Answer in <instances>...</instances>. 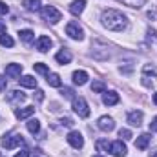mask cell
<instances>
[{
	"label": "cell",
	"instance_id": "1",
	"mask_svg": "<svg viewBox=\"0 0 157 157\" xmlns=\"http://www.w3.org/2000/svg\"><path fill=\"white\" fill-rule=\"evenodd\" d=\"M101 20H102V26L108 28L110 31H122V29L128 26L126 15H122L117 9H108V11H104L102 17H101Z\"/></svg>",
	"mask_w": 157,
	"mask_h": 157
},
{
	"label": "cell",
	"instance_id": "2",
	"mask_svg": "<svg viewBox=\"0 0 157 157\" xmlns=\"http://www.w3.org/2000/svg\"><path fill=\"white\" fill-rule=\"evenodd\" d=\"M20 144H24V139H22V135H18V133H7V135L2 137V146H4L6 150H13V148H17V146H20Z\"/></svg>",
	"mask_w": 157,
	"mask_h": 157
},
{
	"label": "cell",
	"instance_id": "3",
	"mask_svg": "<svg viewBox=\"0 0 157 157\" xmlns=\"http://www.w3.org/2000/svg\"><path fill=\"white\" fill-rule=\"evenodd\" d=\"M73 112L82 119L90 117V106H88V102H86L84 97H75L73 99Z\"/></svg>",
	"mask_w": 157,
	"mask_h": 157
},
{
	"label": "cell",
	"instance_id": "4",
	"mask_svg": "<svg viewBox=\"0 0 157 157\" xmlns=\"http://www.w3.org/2000/svg\"><path fill=\"white\" fill-rule=\"evenodd\" d=\"M42 17H44L48 22H51V24H57L59 20H62V13H60L59 9H55L53 6L42 7Z\"/></svg>",
	"mask_w": 157,
	"mask_h": 157
},
{
	"label": "cell",
	"instance_id": "5",
	"mask_svg": "<svg viewBox=\"0 0 157 157\" xmlns=\"http://www.w3.org/2000/svg\"><path fill=\"white\" fill-rule=\"evenodd\" d=\"M66 35H68L70 39H73V40H82L84 39V31H82V28L78 26L77 22H70V24L66 26Z\"/></svg>",
	"mask_w": 157,
	"mask_h": 157
},
{
	"label": "cell",
	"instance_id": "6",
	"mask_svg": "<svg viewBox=\"0 0 157 157\" xmlns=\"http://www.w3.org/2000/svg\"><path fill=\"white\" fill-rule=\"evenodd\" d=\"M66 139H68V143H70L75 150H80V148L84 146V137H82L80 132H70Z\"/></svg>",
	"mask_w": 157,
	"mask_h": 157
},
{
	"label": "cell",
	"instance_id": "7",
	"mask_svg": "<svg viewBox=\"0 0 157 157\" xmlns=\"http://www.w3.org/2000/svg\"><path fill=\"white\" fill-rule=\"evenodd\" d=\"M110 152H112L113 157H124L128 154V148H126V144L122 141H115V143L110 144Z\"/></svg>",
	"mask_w": 157,
	"mask_h": 157
},
{
	"label": "cell",
	"instance_id": "8",
	"mask_svg": "<svg viewBox=\"0 0 157 157\" xmlns=\"http://www.w3.org/2000/svg\"><path fill=\"white\" fill-rule=\"evenodd\" d=\"M97 126L102 130V132H112L113 128H115V122H113V119L108 117V115H102V117L97 121Z\"/></svg>",
	"mask_w": 157,
	"mask_h": 157
},
{
	"label": "cell",
	"instance_id": "9",
	"mask_svg": "<svg viewBox=\"0 0 157 157\" xmlns=\"http://www.w3.org/2000/svg\"><path fill=\"white\" fill-rule=\"evenodd\" d=\"M55 60H57L59 64H70V62H71V53H70V49L62 48V49L55 55Z\"/></svg>",
	"mask_w": 157,
	"mask_h": 157
},
{
	"label": "cell",
	"instance_id": "10",
	"mask_svg": "<svg viewBox=\"0 0 157 157\" xmlns=\"http://www.w3.org/2000/svg\"><path fill=\"white\" fill-rule=\"evenodd\" d=\"M150 141H152V135H150V133H143V135L137 137V141H135V148H137V150H146L148 144H150Z\"/></svg>",
	"mask_w": 157,
	"mask_h": 157
},
{
	"label": "cell",
	"instance_id": "11",
	"mask_svg": "<svg viewBox=\"0 0 157 157\" xmlns=\"http://www.w3.org/2000/svg\"><path fill=\"white\" fill-rule=\"evenodd\" d=\"M102 102H104L106 106H115L119 102V93H115V91H104Z\"/></svg>",
	"mask_w": 157,
	"mask_h": 157
},
{
	"label": "cell",
	"instance_id": "12",
	"mask_svg": "<svg viewBox=\"0 0 157 157\" xmlns=\"http://www.w3.org/2000/svg\"><path fill=\"white\" fill-rule=\"evenodd\" d=\"M51 39L49 37H46V35H42V37H39V40H37V49H39L40 53H46L49 48H51Z\"/></svg>",
	"mask_w": 157,
	"mask_h": 157
},
{
	"label": "cell",
	"instance_id": "13",
	"mask_svg": "<svg viewBox=\"0 0 157 157\" xmlns=\"http://www.w3.org/2000/svg\"><path fill=\"white\" fill-rule=\"evenodd\" d=\"M33 113H35V108H33V106L17 108V110H15V115H17V119H28V117H31Z\"/></svg>",
	"mask_w": 157,
	"mask_h": 157
},
{
	"label": "cell",
	"instance_id": "14",
	"mask_svg": "<svg viewBox=\"0 0 157 157\" xmlns=\"http://www.w3.org/2000/svg\"><path fill=\"white\" fill-rule=\"evenodd\" d=\"M128 122L132 126H141V122H143V112H139V110L130 112L128 113Z\"/></svg>",
	"mask_w": 157,
	"mask_h": 157
},
{
	"label": "cell",
	"instance_id": "15",
	"mask_svg": "<svg viewBox=\"0 0 157 157\" xmlns=\"http://www.w3.org/2000/svg\"><path fill=\"white\" fill-rule=\"evenodd\" d=\"M22 73V64H9L6 66V75L7 77H20Z\"/></svg>",
	"mask_w": 157,
	"mask_h": 157
},
{
	"label": "cell",
	"instance_id": "16",
	"mask_svg": "<svg viewBox=\"0 0 157 157\" xmlns=\"http://www.w3.org/2000/svg\"><path fill=\"white\" fill-rule=\"evenodd\" d=\"M84 7H86V0H73V2L70 4V11H71L73 15H80V13L84 11Z\"/></svg>",
	"mask_w": 157,
	"mask_h": 157
},
{
	"label": "cell",
	"instance_id": "17",
	"mask_svg": "<svg viewBox=\"0 0 157 157\" xmlns=\"http://www.w3.org/2000/svg\"><path fill=\"white\" fill-rule=\"evenodd\" d=\"M73 82L78 84V86H84V84L88 82V73H86L84 70H77V71H73Z\"/></svg>",
	"mask_w": 157,
	"mask_h": 157
},
{
	"label": "cell",
	"instance_id": "18",
	"mask_svg": "<svg viewBox=\"0 0 157 157\" xmlns=\"http://www.w3.org/2000/svg\"><path fill=\"white\" fill-rule=\"evenodd\" d=\"M18 82L24 88H37V78L33 77V75H24V77L18 78Z\"/></svg>",
	"mask_w": 157,
	"mask_h": 157
},
{
	"label": "cell",
	"instance_id": "19",
	"mask_svg": "<svg viewBox=\"0 0 157 157\" xmlns=\"http://www.w3.org/2000/svg\"><path fill=\"white\" fill-rule=\"evenodd\" d=\"M46 80H48V84H49L51 88H60V86H62V80H60V75H59V73H48Z\"/></svg>",
	"mask_w": 157,
	"mask_h": 157
},
{
	"label": "cell",
	"instance_id": "20",
	"mask_svg": "<svg viewBox=\"0 0 157 157\" xmlns=\"http://www.w3.org/2000/svg\"><path fill=\"white\" fill-rule=\"evenodd\" d=\"M24 9L28 11H39L40 9V0H22Z\"/></svg>",
	"mask_w": 157,
	"mask_h": 157
},
{
	"label": "cell",
	"instance_id": "21",
	"mask_svg": "<svg viewBox=\"0 0 157 157\" xmlns=\"http://www.w3.org/2000/svg\"><path fill=\"white\" fill-rule=\"evenodd\" d=\"M18 35H20L22 42H26V44H31L33 39H35V33H33L31 29H20V31H18Z\"/></svg>",
	"mask_w": 157,
	"mask_h": 157
},
{
	"label": "cell",
	"instance_id": "22",
	"mask_svg": "<svg viewBox=\"0 0 157 157\" xmlns=\"http://www.w3.org/2000/svg\"><path fill=\"white\" fill-rule=\"evenodd\" d=\"M7 99H9V102H15V101H18V102H22V101H26V95L22 93V91H9V95H7Z\"/></svg>",
	"mask_w": 157,
	"mask_h": 157
},
{
	"label": "cell",
	"instance_id": "23",
	"mask_svg": "<svg viewBox=\"0 0 157 157\" xmlns=\"http://www.w3.org/2000/svg\"><path fill=\"white\" fill-rule=\"evenodd\" d=\"M28 130H29V133H39L40 132V122L37 121V119H29L28 121Z\"/></svg>",
	"mask_w": 157,
	"mask_h": 157
},
{
	"label": "cell",
	"instance_id": "24",
	"mask_svg": "<svg viewBox=\"0 0 157 157\" xmlns=\"http://www.w3.org/2000/svg\"><path fill=\"white\" fill-rule=\"evenodd\" d=\"M91 91L93 93H104L106 91V84L101 82V80H95V82H91Z\"/></svg>",
	"mask_w": 157,
	"mask_h": 157
},
{
	"label": "cell",
	"instance_id": "25",
	"mask_svg": "<svg viewBox=\"0 0 157 157\" xmlns=\"http://www.w3.org/2000/svg\"><path fill=\"white\" fill-rule=\"evenodd\" d=\"M0 44L6 46V48H13L15 46V40L11 39L7 33H0Z\"/></svg>",
	"mask_w": 157,
	"mask_h": 157
},
{
	"label": "cell",
	"instance_id": "26",
	"mask_svg": "<svg viewBox=\"0 0 157 157\" xmlns=\"http://www.w3.org/2000/svg\"><path fill=\"white\" fill-rule=\"evenodd\" d=\"M122 4H126V6H130V7H143L144 4H146V0H121Z\"/></svg>",
	"mask_w": 157,
	"mask_h": 157
},
{
	"label": "cell",
	"instance_id": "27",
	"mask_svg": "<svg viewBox=\"0 0 157 157\" xmlns=\"http://www.w3.org/2000/svg\"><path fill=\"white\" fill-rule=\"evenodd\" d=\"M110 144L112 143H108V141H97V150L99 152H108L110 150Z\"/></svg>",
	"mask_w": 157,
	"mask_h": 157
},
{
	"label": "cell",
	"instance_id": "28",
	"mask_svg": "<svg viewBox=\"0 0 157 157\" xmlns=\"http://www.w3.org/2000/svg\"><path fill=\"white\" fill-rule=\"evenodd\" d=\"M33 68H35V71H37V73H48V66H46V64H42V62L33 64Z\"/></svg>",
	"mask_w": 157,
	"mask_h": 157
},
{
	"label": "cell",
	"instance_id": "29",
	"mask_svg": "<svg viewBox=\"0 0 157 157\" xmlns=\"http://www.w3.org/2000/svg\"><path fill=\"white\" fill-rule=\"evenodd\" d=\"M119 137H122L124 141H128V139H132V132L126 130V128H122V130H119Z\"/></svg>",
	"mask_w": 157,
	"mask_h": 157
},
{
	"label": "cell",
	"instance_id": "30",
	"mask_svg": "<svg viewBox=\"0 0 157 157\" xmlns=\"http://www.w3.org/2000/svg\"><path fill=\"white\" fill-rule=\"evenodd\" d=\"M143 71H144V73H152V75H155L157 77V70L154 68V66H150V64H146V66L143 68Z\"/></svg>",
	"mask_w": 157,
	"mask_h": 157
},
{
	"label": "cell",
	"instance_id": "31",
	"mask_svg": "<svg viewBox=\"0 0 157 157\" xmlns=\"http://www.w3.org/2000/svg\"><path fill=\"white\" fill-rule=\"evenodd\" d=\"M60 93H62L64 97H68V99H75V97H73V90H71V88H64Z\"/></svg>",
	"mask_w": 157,
	"mask_h": 157
},
{
	"label": "cell",
	"instance_id": "32",
	"mask_svg": "<svg viewBox=\"0 0 157 157\" xmlns=\"http://www.w3.org/2000/svg\"><path fill=\"white\" fill-rule=\"evenodd\" d=\"M7 11H9V7L6 6V2H2V0H0V15H6Z\"/></svg>",
	"mask_w": 157,
	"mask_h": 157
},
{
	"label": "cell",
	"instance_id": "33",
	"mask_svg": "<svg viewBox=\"0 0 157 157\" xmlns=\"http://www.w3.org/2000/svg\"><path fill=\"white\" fill-rule=\"evenodd\" d=\"M15 157H29V152L24 148V150H20V152H17V155Z\"/></svg>",
	"mask_w": 157,
	"mask_h": 157
},
{
	"label": "cell",
	"instance_id": "34",
	"mask_svg": "<svg viewBox=\"0 0 157 157\" xmlns=\"http://www.w3.org/2000/svg\"><path fill=\"white\" fill-rule=\"evenodd\" d=\"M6 84H7V82H6V77H4V75H0V91H4V90H6Z\"/></svg>",
	"mask_w": 157,
	"mask_h": 157
},
{
	"label": "cell",
	"instance_id": "35",
	"mask_svg": "<svg viewBox=\"0 0 157 157\" xmlns=\"http://www.w3.org/2000/svg\"><path fill=\"white\" fill-rule=\"evenodd\" d=\"M150 130H152V132H157V117L150 122Z\"/></svg>",
	"mask_w": 157,
	"mask_h": 157
},
{
	"label": "cell",
	"instance_id": "36",
	"mask_svg": "<svg viewBox=\"0 0 157 157\" xmlns=\"http://www.w3.org/2000/svg\"><path fill=\"white\" fill-rule=\"evenodd\" d=\"M60 122H62V124H66V126H71V124H73V121H71V119H70V117L62 119V121H60Z\"/></svg>",
	"mask_w": 157,
	"mask_h": 157
},
{
	"label": "cell",
	"instance_id": "37",
	"mask_svg": "<svg viewBox=\"0 0 157 157\" xmlns=\"http://www.w3.org/2000/svg\"><path fill=\"white\" fill-rule=\"evenodd\" d=\"M44 99V91L42 90H37V101H42Z\"/></svg>",
	"mask_w": 157,
	"mask_h": 157
},
{
	"label": "cell",
	"instance_id": "38",
	"mask_svg": "<svg viewBox=\"0 0 157 157\" xmlns=\"http://www.w3.org/2000/svg\"><path fill=\"white\" fill-rule=\"evenodd\" d=\"M0 31L6 33V24H4V22H0Z\"/></svg>",
	"mask_w": 157,
	"mask_h": 157
},
{
	"label": "cell",
	"instance_id": "39",
	"mask_svg": "<svg viewBox=\"0 0 157 157\" xmlns=\"http://www.w3.org/2000/svg\"><path fill=\"white\" fill-rule=\"evenodd\" d=\"M154 104L157 106V93H154Z\"/></svg>",
	"mask_w": 157,
	"mask_h": 157
},
{
	"label": "cell",
	"instance_id": "40",
	"mask_svg": "<svg viewBox=\"0 0 157 157\" xmlns=\"http://www.w3.org/2000/svg\"><path fill=\"white\" fill-rule=\"evenodd\" d=\"M150 157H157V152H154V154L150 152Z\"/></svg>",
	"mask_w": 157,
	"mask_h": 157
},
{
	"label": "cell",
	"instance_id": "41",
	"mask_svg": "<svg viewBox=\"0 0 157 157\" xmlns=\"http://www.w3.org/2000/svg\"><path fill=\"white\" fill-rule=\"evenodd\" d=\"M93 157H101V155H93Z\"/></svg>",
	"mask_w": 157,
	"mask_h": 157
}]
</instances>
